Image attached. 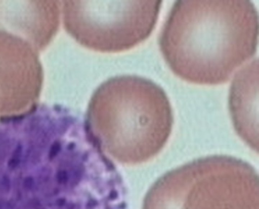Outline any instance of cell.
<instances>
[{"label":"cell","mask_w":259,"mask_h":209,"mask_svg":"<svg viewBox=\"0 0 259 209\" xmlns=\"http://www.w3.org/2000/svg\"><path fill=\"white\" fill-rule=\"evenodd\" d=\"M162 209H258V177L235 157L201 158L164 174L156 183Z\"/></svg>","instance_id":"cell-3"},{"label":"cell","mask_w":259,"mask_h":209,"mask_svg":"<svg viewBox=\"0 0 259 209\" xmlns=\"http://www.w3.org/2000/svg\"><path fill=\"white\" fill-rule=\"evenodd\" d=\"M66 31L81 46L118 53L145 40L157 23L161 1H63Z\"/></svg>","instance_id":"cell-4"},{"label":"cell","mask_w":259,"mask_h":209,"mask_svg":"<svg viewBox=\"0 0 259 209\" xmlns=\"http://www.w3.org/2000/svg\"><path fill=\"white\" fill-rule=\"evenodd\" d=\"M24 186L25 188L30 189L34 183L33 180L31 177H27L24 181Z\"/></svg>","instance_id":"cell-7"},{"label":"cell","mask_w":259,"mask_h":209,"mask_svg":"<svg viewBox=\"0 0 259 209\" xmlns=\"http://www.w3.org/2000/svg\"><path fill=\"white\" fill-rule=\"evenodd\" d=\"M258 17L248 0H181L172 6L158 44L170 70L193 84L227 82L257 49Z\"/></svg>","instance_id":"cell-1"},{"label":"cell","mask_w":259,"mask_h":209,"mask_svg":"<svg viewBox=\"0 0 259 209\" xmlns=\"http://www.w3.org/2000/svg\"><path fill=\"white\" fill-rule=\"evenodd\" d=\"M87 120L99 145L110 153L117 143L112 154L116 147L127 144L134 147L136 164L160 151L170 135L174 117L161 87L144 77L124 75L110 78L96 88Z\"/></svg>","instance_id":"cell-2"},{"label":"cell","mask_w":259,"mask_h":209,"mask_svg":"<svg viewBox=\"0 0 259 209\" xmlns=\"http://www.w3.org/2000/svg\"><path fill=\"white\" fill-rule=\"evenodd\" d=\"M20 154L14 152L13 157L8 162V165L10 168L14 169L18 165L20 162Z\"/></svg>","instance_id":"cell-6"},{"label":"cell","mask_w":259,"mask_h":209,"mask_svg":"<svg viewBox=\"0 0 259 209\" xmlns=\"http://www.w3.org/2000/svg\"><path fill=\"white\" fill-rule=\"evenodd\" d=\"M258 60L254 59L235 75L230 86L229 108L238 134L258 151Z\"/></svg>","instance_id":"cell-5"}]
</instances>
